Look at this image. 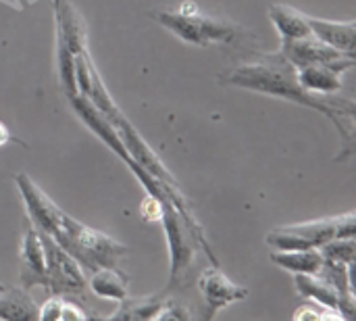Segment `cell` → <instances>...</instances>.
I'll use <instances>...</instances> for the list:
<instances>
[{"label": "cell", "instance_id": "obj_1", "mask_svg": "<svg viewBox=\"0 0 356 321\" xmlns=\"http://www.w3.org/2000/svg\"><path fill=\"white\" fill-rule=\"evenodd\" d=\"M223 84L252 90L267 96L286 98L292 102H298L302 107H309L321 115H325L336 130L340 132L344 140V155L348 157L353 152V121H355V102L350 98L338 100L325 94H313L305 90L296 77V67L288 63L280 52L277 54H263L257 61L244 63L229 71L225 77H221Z\"/></svg>", "mask_w": 356, "mask_h": 321}, {"label": "cell", "instance_id": "obj_2", "mask_svg": "<svg viewBox=\"0 0 356 321\" xmlns=\"http://www.w3.org/2000/svg\"><path fill=\"white\" fill-rule=\"evenodd\" d=\"M52 240L58 242L81 265L83 272H96L100 267H119V261L127 253V246L119 240L79 224L67 213H63V232Z\"/></svg>", "mask_w": 356, "mask_h": 321}, {"label": "cell", "instance_id": "obj_3", "mask_svg": "<svg viewBox=\"0 0 356 321\" xmlns=\"http://www.w3.org/2000/svg\"><path fill=\"white\" fill-rule=\"evenodd\" d=\"M154 19L179 36L184 42L194 46H211V44H232L238 38V27L213 19L200 13L196 2H181L179 10H156Z\"/></svg>", "mask_w": 356, "mask_h": 321}, {"label": "cell", "instance_id": "obj_4", "mask_svg": "<svg viewBox=\"0 0 356 321\" xmlns=\"http://www.w3.org/2000/svg\"><path fill=\"white\" fill-rule=\"evenodd\" d=\"M356 215L350 211L340 217L315 219L298 226L275 228L267 234V244L275 251H298V249H319L332 238L355 236Z\"/></svg>", "mask_w": 356, "mask_h": 321}, {"label": "cell", "instance_id": "obj_5", "mask_svg": "<svg viewBox=\"0 0 356 321\" xmlns=\"http://www.w3.org/2000/svg\"><path fill=\"white\" fill-rule=\"evenodd\" d=\"M40 240L46 255V269H48V284L46 290L50 295H81L88 288V280L83 276L81 265L48 234L40 232Z\"/></svg>", "mask_w": 356, "mask_h": 321}, {"label": "cell", "instance_id": "obj_6", "mask_svg": "<svg viewBox=\"0 0 356 321\" xmlns=\"http://www.w3.org/2000/svg\"><path fill=\"white\" fill-rule=\"evenodd\" d=\"M161 221H163V230H165V238H167V246H169V257H171L169 286L167 288H173L181 282V278L186 276V272L194 263V244H192L194 238L165 194L161 198Z\"/></svg>", "mask_w": 356, "mask_h": 321}, {"label": "cell", "instance_id": "obj_7", "mask_svg": "<svg viewBox=\"0 0 356 321\" xmlns=\"http://www.w3.org/2000/svg\"><path fill=\"white\" fill-rule=\"evenodd\" d=\"M15 182L23 196L27 215L33 221V228L48 234L50 238H56L63 232V211L50 201V196L42 188H38V184L27 173H17Z\"/></svg>", "mask_w": 356, "mask_h": 321}, {"label": "cell", "instance_id": "obj_8", "mask_svg": "<svg viewBox=\"0 0 356 321\" xmlns=\"http://www.w3.org/2000/svg\"><path fill=\"white\" fill-rule=\"evenodd\" d=\"M111 123L115 125L127 155L131 157V161H136L140 167H144L150 175H154L161 184H167V186H177L175 178L169 173V169L163 165V161L156 157V152L144 142V138L136 132V127L127 121V117L123 113H119L117 117L111 119Z\"/></svg>", "mask_w": 356, "mask_h": 321}, {"label": "cell", "instance_id": "obj_9", "mask_svg": "<svg viewBox=\"0 0 356 321\" xmlns=\"http://www.w3.org/2000/svg\"><path fill=\"white\" fill-rule=\"evenodd\" d=\"M198 290H200L204 307H207L204 320H213L217 315V311L248 297V288L234 284L217 265L202 272V276L198 278Z\"/></svg>", "mask_w": 356, "mask_h": 321}, {"label": "cell", "instance_id": "obj_10", "mask_svg": "<svg viewBox=\"0 0 356 321\" xmlns=\"http://www.w3.org/2000/svg\"><path fill=\"white\" fill-rule=\"evenodd\" d=\"M67 98H69V104H71L73 113L83 121V125L90 132H94L100 138V142H104L127 165L131 161V157L127 155V150H125V146H123L115 125L111 123V119L96 104H92L86 96H81V94H69Z\"/></svg>", "mask_w": 356, "mask_h": 321}, {"label": "cell", "instance_id": "obj_11", "mask_svg": "<svg viewBox=\"0 0 356 321\" xmlns=\"http://www.w3.org/2000/svg\"><path fill=\"white\" fill-rule=\"evenodd\" d=\"M298 295L311 299L323 309L338 313L340 318L353 320L355 315V297H344L330 282H325L319 274H296Z\"/></svg>", "mask_w": 356, "mask_h": 321}, {"label": "cell", "instance_id": "obj_12", "mask_svg": "<svg viewBox=\"0 0 356 321\" xmlns=\"http://www.w3.org/2000/svg\"><path fill=\"white\" fill-rule=\"evenodd\" d=\"M355 56H344L334 63H321V65H309L296 69V77L300 86L313 94H325L332 96L336 92H342V73L355 67Z\"/></svg>", "mask_w": 356, "mask_h": 321}, {"label": "cell", "instance_id": "obj_13", "mask_svg": "<svg viewBox=\"0 0 356 321\" xmlns=\"http://www.w3.org/2000/svg\"><path fill=\"white\" fill-rule=\"evenodd\" d=\"M280 54L288 63H292L296 69L309 67V65L334 63V61H340L344 56H350V54H344V52L332 48L330 44L321 42L313 33L307 36V38H298V40H282Z\"/></svg>", "mask_w": 356, "mask_h": 321}, {"label": "cell", "instance_id": "obj_14", "mask_svg": "<svg viewBox=\"0 0 356 321\" xmlns=\"http://www.w3.org/2000/svg\"><path fill=\"white\" fill-rule=\"evenodd\" d=\"M48 284V269H46V255L35 228L25 232L21 244V286L31 290L33 286L46 288Z\"/></svg>", "mask_w": 356, "mask_h": 321}, {"label": "cell", "instance_id": "obj_15", "mask_svg": "<svg viewBox=\"0 0 356 321\" xmlns=\"http://www.w3.org/2000/svg\"><path fill=\"white\" fill-rule=\"evenodd\" d=\"M54 17H56V36L65 40V44L73 50V54L88 52V31L77 8L69 0H54Z\"/></svg>", "mask_w": 356, "mask_h": 321}, {"label": "cell", "instance_id": "obj_16", "mask_svg": "<svg viewBox=\"0 0 356 321\" xmlns=\"http://www.w3.org/2000/svg\"><path fill=\"white\" fill-rule=\"evenodd\" d=\"M311 33L319 38L321 42L330 44L332 48L355 56L356 48V25L355 21H330V19H317L309 15Z\"/></svg>", "mask_w": 356, "mask_h": 321}, {"label": "cell", "instance_id": "obj_17", "mask_svg": "<svg viewBox=\"0 0 356 321\" xmlns=\"http://www.w3.org/2000/svg\"><path fill=\"white\" fill-rule=\"evenodd\" d=\"M269 17L277 27L282 40H298L311 36L309 15L298 8H292L288 4H271Z\"/></svg>", "mask_w": 356, "mask_h": 321}, {"label": "cell", "instance_id": "obj_18", "mask_svg": "<svg viewBox=\"0 0 356 321\" xmlns=\"http://www.w3.org/2000/svg\"><path fill=\"white\" fill-rule=\"evenodd\" d=\"M0 320H38V307L25 288H4L0 292Z\"/></svg>", "mask_w": 356, "mask_h": 321}, {"label": "cell", "instance_id": "obj_19", "mask_svg": "<svg viewBox=\"0 0 356 321\" xmlns=\"http://www.w3.org/2000/svg\"><path fill=\"white\" fill-rule=\"evenodd\" d=\"M90 288L96 297L121 303L127 299V278L119 272V267H100L92 272Z\"/></svg>", "mask_w": 356, "mask_h": 321}, {"label": "cell", "instance_id": "obj_20", "mask_svg": "<svg viewBox=\"0 0 356 321\" xmlns=\"http://www.w3.org/2000/svg\"><path fill=\"white\" fill-rule=\"evenodd\" d=\"M271 261L296 276V274H317L323 263V257L319 249H298V251H275L271 255Z\"/></svg>", "mask_w": 356, "mask_h": 321}, {"label": "cell", "instance_id": "obj_21", "mask_svg": "<svg viewBox=\"0 0 356 321\" xmlns=\"http://www.w3.org/2000/svg\"><path fill=\"white\" fill-rule=\"evenodd\" d=\"M163 305L161 297H146V299H123L119 309L108 315V320H154Z\"/></svg>", "mask_w": 356, "mask_h": 321}, {"label": "cell", "instance_id": "obj_22", "mask_svg": "<svg viewBox=\"0 0 356 321\" xmlns=\"http://www.w3.org/2000/svg\"><path fill=\"white\" fill-rule=\"evenodd\" d=\"M56 67H58V77L63 84V90L69 94H77V79H75V54L73 50L65 44L60 36H56Z\"/></svg>", "mask_w": 356, "mask_h": 321}, {"label": "cell", "instance_id": "obj_23", "mask_svg": "<svg viewBox=\"0 0 356 321\" xmlns=\"http://www.w3.org/2000/svg\"><path fill=\"white\" fill-rule=\"evenodd\" d=\"M319 253H321L323 259L340 261V263H344V265H355V236H348V238H332V240H327L323 246H319Z\"/></svg>", "mask_w": 356, "mask_h": 321}, {"label": "cell", "instance_id": "obj_24", "mask_svg": "<svg viewBox=\"0 0 356 321\" xmlns=\"http://www.w3.org/2000/svg\"><path fill=\"white\" fill-rule=\"evenodd\" d=\"M60 309H63V297L52 295V297L42 305V309H38V320H44V321L60 320Z\"/></svg>", "mask_w": 356, "mask_h": 321}, {"label": "cell", "instance_id": "obj_25", "mask_svg": "<svg viewBox=\"0 0 356 321\" xmlns=\"http://www.w3.org/2000/svg\"><path fill=\"white\" fill-rule=\"evenodd\" d=\"M154 320H190V311H186L184 305H177L173 301H163Z\"/></svg>", "mask_w": 356, "mask_h": 321}, {"label": "cell", "instance_id": "obj_26", "mask_svg": "<svg viewBox=\"0 0 356 321\" xmlns=\"http://www.w3.org/2000/svg\"><path fill=\"white\" fill-rule=\"evenodd\" d=\"M88 313L79 309V305L63 301V309H60V320L63 321H73V320H86Z\"/></svg>", "mask_w": 356, "mask_h": 321}, {"label": "cell", "instance_id": "obj_27", "mask_svg": "<svg viewBox=\"0 0 356 321\" xmlns=\"http://www.w3.org/2000/svg\"><path fill=\"white\" fill-rule=\"evenodd\" d=\"M327 315H330V309H323V307H321L319 311H315V309H311V305H309V307L305 305V307H300V309L294 313L296 320H321V318H327Z\"/></svg>", "mask_w": 356, "mask_h": 321}, {"label": "cell", "instance_id": "obj_28", "mask_svg": "<svg viewBox=\"0 0 356 321\" xmlns=\"http://www.w3.org/2000/svg\"><path fill=\"white\" fill-rule=\"evenodd\" d=\"M10 140V134H8V130L0 123V144H4V142H8Z\"/></svg>", "mask_w": 356, "mask_h": 321}, {"label": "cell", "instance_id": "obj_29", "mask_svg": "<svg viewBox=\"0 0 356 321\" xmlns=\"http://www.w3.org/2000/svg\"><path fill=\"white\" fill-rule=\"evenodd\" d=\"M4 288H6V286H4V284H0V292H2V290H4Z\"/></svg>", "mask_w": 356, "mask_h": 321}]
</instances>
